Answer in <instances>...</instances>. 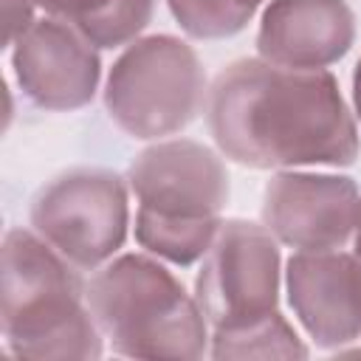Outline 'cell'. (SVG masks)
Here are the masks:
<instances>
[{
    "label": "cell",
    "instance_id": "6da1fadb",
    "mask_svg": "<svg viewBox=\"0 0 361 361\" xmlns=\"http://www.w3.org/2000/svg\"><path fill=\"white\" fill-rule=\"evenodd\" d=\"M206 121L217 149L248 169L350 166L361 152L355 118L324 68L237 59L214 76Z\"/></svg>",
    "mask_w": 361,
    "mask_h": 361
},
{
    "label": "cell",
    "instance_id": "7a4b0ae2",
    "mask_svg": "<svg viewBox=\"0 0 361 361\" xmlns=\"http://www.w3.org/2000/svg\"><path fill=\"white\" fill-rule=\"evenodd\" d=\"M0 322L14 358H99L104 336L87 307V285L37 231L8 228L0 265Z\"/></svg>",
    "mask_w": 361,
    "mask_h": 361
},
{
    "label": "cell",
    "instance_id": "3957f363",
    "mask_svg": "<svg viewBox=\"0 0 361 361\" xmlns=\"http://www.w3.org/2000/svg\"><path fill=\"white\" fill-rule=\"evenodd\" d=\"M87 307L113 347L127 358H203L209 322L183 282L147 254L104 262L85 290Z\"/></svg>",
    "mask_w": 361,
    "mask_h": 361
},
{
    "label": "cell",
    "instance_id": "277c9868",
    "mask_svg": "<svg viewBox=\"0 0 361 361\" xmlns=\"http://www.w3.org/2000/svg\"><path fill=\"white\" fill-rule=\"evenodd\" d=\"M209 99L206 71L192 45L152 34L127 45L104 85V110L130 138H164L186 130Z\"/></svg>",
    "mask_w": 361,
    "mask_h": 361
},
{
    "label": "cell",
    "instance_id": "5b68a950",
    "mask_svg": "<svg viewBox=\"0 0 361 361\" xmlns=\"http://www.w3.org/2000/svg\"><path fill=\"white\" fill-rule=\"evenodd\" d=\"M127 186L113 169H68L37 192L31 226L71 265L96 271L124 245L130 223Z\"/></svg>",
    "mask_w": 361,
    "mask_h": 361
},
{
    "label": "cell",
    "instance_id": "8992f818",
    "mask_svg": "<svg viewBox=\"0 0 361 361\" xmlns=\"http://www.w3.org/2000/svg\"><path fill=\"white\" fill-rule=\"evenodd\" d=\"M279 248L265 226L223 220L195 276V299L212 327H231L276 310Z\"/></svg>",
    "mask_w": 361,
    "mask_h": 361
},
{
    "label": "cell",
    "instance_id": "52a82bcc",
    "mask_svg": "<svg viewBox=\"0 0 361 361\" xmlns=\"http://www.w3.org/2000/svg\"><path fill=\"white\" fill-rule=\"evenodd\" d=\"M361 195L347 175L279 172L262 192V226L296 251H333L353 240Z\"/></svg>",
    "mask_w": 361,
    "mask_h": 361
},
{
    "label": "cell",
    "instance_id": "ba28073f",
    "mask_svg": "<svg viewBox=\"0 0 361 361\" xmlns=\"http://www.w3.org/2000/svg\"><path fill=\"white\" fill-rule=\"evenodd\" d=\"M127 183L138 209L164 217H220L228 203V172L223 158L212 147L189 138L147 147L130 164Z\"/></svg>",
    "mask_w": 361,
    "mask_h": 361
},
{
    "label": "cell",
    "instance_id": "9c48e42d",
    "mask_svg": "<svg viewBox=\"0 0 361 361\" xmlns=\"http://www.w3.org/2000/svg\"><path fill=\"white\" fill-rule=\"evenodd\" d=\"M11 68L23 96L54 113H71L93 102L102 62L76 28L62 20H34L11 45Z\"/></svg>",
    "mask_w": 361,
    "mask_h": 361
},
{
    "label": "cell",
    "instance_id": "30bf717a",
    "mask_svg": "<svg viewBox=\"0 0 361 361\" xmlns=\"http://www.w3.org/2000/svg\"><path fill=\"white\" fill-rule=\"evenodd\" d=\"M293 316L324 350H341L361 336V262L355 254L296 251L285 268Z\"/></svg>",
    "mask_w": 361,
    "mask_h": 361
},
{
    "label": "cell",
    "instance_id": "8fae6325",
    "mask_svg": "<svg viewBox=\"0 0 361 361\" xmlns=\"http://www.w3.org/2000/svg\"><path fill=\"white\" fill-rule=\"evenodd\" d=\"M355 39V14L344 0H271L257 31L262 59L285 68L322 71Z\"/></svg>",
    "mask_w": 361,
    "mask_h": 361
},
{
    "label": "cell",
    "instance_id": "7c38bea8",
    "mask_svg": "<svg viewBox=\"0 0 361 361\" xmlns=\"http://www.w3.org/2000/svg\"><path fill=\"white\" fill-rule=\"evenodd\" d=\"M48 17L68 23L96 48H121L149 25L152 0H34Z\"/></svg>",
    "mask_w": 361,
    "mask_h": 361
},
{
    "label": "cell",
    "instance_id": "4fadbf2b",
    "mask_svg": "<svg viewBox=\"0 0 361 361\" xmlns=\"http://www.w3.org/2000/svg\"><path fill=\"white\" fill-rule=\"evenodd\" d=\"M223 217H203V220H183V217H164L147 209L135 212V240L138 245L172 265H192L206 257L212 248Z\"/></svg>",
    "mask_w": 361,
    "mask_h": 361
},
{
    "label": "cell",
    "instance_id": "5bb4252c",
    "mask_svg": "<svg viewBox=\"0 0 361 361\" xmlns=\"http://www.w3.org/2000/svg\"><path fill=\"white\" fill-rule=\"evenodd\" d=\"M212 358H307V347L288 324L279 310H271L259 319L214 327L212 336Z\"/></svg>",
    "mask_w": 361,
    "mask_h": 361
},
{
    "label": "cell",
    "instance_id": "9a60e30c",
    "mask_svg": "<svg viewBox=\"0 0 361 361\" xmlns=\"http://www.w3.org/2000/svg\"><path fill=\"white\" fill-rule=\"evenodd\" d=\"M178 25L195 39H226L240 34L262 0H166Z\"/></svg>",
    "mask_w": 361,
    "mask_h": 361
},
{
    "label": "cell",
    "instance_id": "2e32d148",
    "mask_svg": "<svg viewBox=\"0 0 361 361\" xmlns=\"http://www.w3.org/2000/svg\"><path fill=\"white\" fill-rule=\"evenodd\" d=\"M34 0H3V48H11L17 37L34 23Z\"/></svg>",
    "mask_w": 361,
    "mask_h": 361
},
{
    "label": "cell",
    "instance_id": "e0dca14e",
    "mask_svg": "<svg viewBox=\"0 0 361 361\" xmlns=\"http://www.w3.org/2000/svg\"><path fill=\"white\" fill-rule=\"evenodd\" d=\"M353 104H355V116L361 118V59L355 62L353 71Z\"/></svg>",
    "mask_w": 361,
    "mask_h": 361
},
{
    "label": "cell",
    "instance_id": "ac0fdd59",
    "mask_svg": "<svg viewBox=\"0 0 361 361\" xmlns=\"http://www.w3.org/2000/svg\"><path fill=\"white\" fill-rule=\"evenodd\" d=\"M353 254L361 262V209H358V220H355V231H353Z\"/></svg>",
    "mask_w": 361,
    "mask_h": 361
}]
</instances>
